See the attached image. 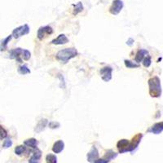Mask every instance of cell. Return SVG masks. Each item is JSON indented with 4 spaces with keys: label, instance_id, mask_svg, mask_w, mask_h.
Masks as SVG:
<instances>
[{
    "label": "cell",
    "instance_id": "4316f807",
    "mask_svg": "<svg viewBox=\"0 0 163 163\" xmlns=\"http://www.w3.org/2000/svg\"><path fill=\"white\" fill-rule=\"evenodd\" d=\"M30 56H31V53H30L29 51L26 50V49H23V59L25 60H29V58H30Z\"/></svg>",
    "mask_w": 163,
    "mask_h": 163
},
{
    "label": "cell",
    "instance_id": "9c48e42d",
    "mask_svg": "<svg viewBox=\"0 0 163 163\" xmlns=\"http://www.w3.org/2000/svg\"><path fill=\"white\" fill-rule=\"evenodd\" d=\"M87 161L91 163H95V162L99 159V151L95 146H92L91 150L87 153Z\"/></svg>",
    "mask_w": 163,
    "mask_h": 163
},
{
    "label": "cell",
    "instance_id": "e0dca14e",
    "mask_svg": "<svg viewBox=\"0 0 163 163\" xmlns=\"http://www.w3.org/2000/svg\"><path fill=\"white\" fill-rule=\"evenodd\" d=\"M47 125H48V121H47V119H41L40 121L38 122V123L37 124L34 131H35V132H37V133H40L41 131H42L45 129Z\"/></svg>",
    "mask_w": 163,
    "mask_h": 163
},
{
    "label": "cell",
    "instance_id": "ba28073f",
    "mask_svg": "<svg viewBox=\"0 0 163 163\" xmlns=\"http://www.w3.org/2000/svg\"><path fill=\"white\" fill-rule=\"evenodd\" d=\"M117 148L120 153L130 152V141L126 139L120 140L117 144Z\"/></svg>",
    "mask_w": 163,
    "mask_h": 163
},
{
    "label": "cell",
    "instance_id": "484cf974",
    "mask_svg": "<svg viewBox=\"0 0 163 163\" xmlns=\"http://www.w3.org/2000/svg\"><path fill=\"white\" fill-rule=\"evenodd\" d=\"M12 140L10 139V138H7L3 142V149H8L10 147H12Z\"/></svg>",
    "mask_w": 163,
    "mask_h": 163
},
{
    "label": "cell",
    "instance_id": "9a60e30c",
    "mask_svg": "<svg viewBox=\"0 0 163 163\" xmlns=\"http://www.w3.org/2000/svg\"><path fill=\"white\" fill-rule=\"evenodd\" d=\"M64 149V143L63 140H57L56 142H55V144L53 145L52 147V151L54 152L55 153H61Z\"/></svg>",
    "mask_w": 163,
    "mask_h": 163
},
{
    "label": "cell",
    "instance_id": "7a4b0ae2",
    "mask_svg": "<svg viewBox=\"0 0 163 163\" xmlns=\"http://www.w3.org/2000/svg\"><path fill=\"white\" fill-rule=\"evenodd\" d=\"M77 55V51L75 48L73 47L64 48L63 50H60L57 52V54L55 55V59L62 63L66 64L68 62V60L74 58Z\"/></svg>",
    "mask_w": 163,
    "mask_h": 163
},
{
    "label": "cell",
    "instance_id": "ac0fdd59",
    "mask_svg": "<svg viewBox=\"0 0 163 163\" xmlns=\"http://www.w3.org/2000/svg\"><path fill=\"white\" fill-rule=\"evenodd\" d=\"M24 145H26L28 147H30L32 149H37L38 141L34 138H30V139H28L24 141Z\"/></svg>",
    "mask_w": 163,
    "mask_h": 163
},
{
    "label": "cell",
    "instance_id": "603a6c76",
    "mask_svg": "<svg viewBox=\"0 0 163 163\" xmlns=\"http://www.w3.org/2000/svg\"><path fill=\"white\" fill-rule=\"evenodd\" d=\"M18 73L20 74L25 75V74H28V73H30V70H29V68L27 67V65L24 64V65H21V66L19 67Z\"/></svg>",
    "mask_w": 163,
    "mask_h": 163
},
{
    "label": "cell",
    "instance_id": "4fadbf2b",
    "mask_svg": "<svg viewBox=\"0 0 163 163\" xmlns=\"http://www.w3.org/2000/svg\"><path fill=\"white\" fill-rule=\"evenodd\" d=\"M51 44H54V45H64V44H66L67 42H68V38L65 36V34H61L57 38H55V39L51 41Z\"/></svg>",
    "mask_w": 163,
    "mask_h": 163
},
{
    "label": "cell",
    "instance_id": "d4e9b609",
    "mask_svg": "<svg viewBox=\"0 0 163 163\" xmlns=\"http://www.w3.org/2000/svg\"><path fill=\"white\" fill-rule=\"evenodd\" d=\"M152 63V59L150 55H147L145 58V60H143V65L145 66V68H149Z\"/></svg>",
    "mask_w": 163,
    "mask_h": 163
},
{
    "label": "cell",
    "instance_id": "52a82bcc",
    "mask_svg": "<svg viewBox=\"0 0 163 163\" xmlns=\"http://www.w3.org/2000/svg\"><path fill=\"white\" fill-rule=\"evenodd\" d=\"M118 157V153H116L115 152H113V150L109 149L106 151V153L104 154V158H99L95 163H109L110 161H112L113 159Z\"/></svg>",
    "mask_w": 163,
    "mask_h": 163
},
{
    "label": "cell",
    "instance_id": "83f0119b",
    "mask_svg": "<svg viewBox=\"0 0 163 163\" xmlns=\"http://www.w3.org/2000/svg\"><path fill=\"white\" fill-rule=\"evenodd\" d=\"M60 126V124L57 122H50L48 123V127H50L51 129H57L59 128Z\"/></svg>",
    "mask_w": 163,
    "mask_h": 163
},
{
    "label": "cell",
    "instance_id": "cb8c5ba5",
    "mask_svg": "<svg viewBox=\"0 0 163 163\" xmlns=\"http://www.w3.org/2000/svg\"><path fill=\"white\" fill-rule=\"evenodd\" d=\"M25 148L23 145H19L15 148V153L16 155H21L25 153Z\"/></svg>",
    "mask_w": 163,
    "mask_h": 163
},
{
    "label": "cell",
    "instance_id": "8fae6325",
    "mask_svg": "<svg viewBox=\"0 0 163 163\" xmlns=\"http://www.w3.org/2000/svg\"><path fill=\"white\" fill-rule=\"evenodd\" d=\"M163 131V122H157L153 124L152 127H150L149 129H148L147 132L149 133H153L155 135H158L160 133Z\"/></svg>",
    "mask_w": 163,
    "mask_h": 163
},
{
    "label": "cell",
    "instance_id": "6da1fadb",
    "mask_svg": "<svg viewBox=\"0 0 163 163\" xmlns=\"http://www.w3.org/2000/svg\"><path fill=\"white\" fill-rule=\"evenodd\" d=\"M148 84L149 87V95L153 98L160 97L162 95V86L160 78L157 76L151 77L148 81Z\"/></svg>",
    "mask_w": 163,
    "mask_h": 163
},
{
    "label": "cell",
    "instance_id": "d6986e66",
    "mask_svg": "<svg viewBox=\"0 0 163 163\" xmlns=\"http://www.w3.org/2000/svg\"><path fill=\"white\" fill-rule=\"evenodd\" d=\"M12 35L11 34L9 36H8L6 38H4L3 40L1 42V51H5L7 49V47H8V42H9L10 41L12 40Z\"/></svg>",
    "mask_w": 163,
    "mask_h": 163
},
{
    "label": "cell",
    "instance_id": "3957f363",
    "mask_svg": "<svg viewBox=\"0 0 163 163\" xmlns=\"http://www.w3.org/2000/svg\"><path fill=\"white\" fill-rule=\"evenodd\" d=\"M29 31H30V29L29 27V25L27 24H25L23 25H21L19 27L14 29L12 33V35L15 38H19L24 36V35L28 34Z\"/></svg>",
    "mask_w": 163,
    "mask_h": 163
},
{
    "label": "cell",
    "instance_id": "44dd1931",
    "mask_svg": "<svg viewBox=\"0 0 163 163\" xmlns=\"http://www.w3.org/2000/svg\"><path fill=\"white\" fill-rule=\"evenodd\" d=\"M47 163H57V158L55 154L49 153L46 156Z\"/></svg>",
    "mask_w": 163,
    "mask_h": 163
},
{
    "label": "cell",
    "instance_id": "5bb4252c",
    "mask_svg": "<svg viewBox=\"0 0 163 163\" xmlns=\"http://www.w3.org/2000/svg\"><path fill=\"white\" fill-rule=\"evenodd\" d=\"M149 54V51L145 49H140L138 51V52L136 53V57H135V60L136 63H140L141 61H143L146 55Z\"/></svg>",
    "mask_w": 163,
    "mask_h": 163
},
{
    "label": "cell",
    "instance_id": "ffe728a7",
    "mask_svg": "<svg viewBox=\"0 0 163 163\" xmlns=\"http://www.w3.org/2000/svg\"><path fill=\"white\" fill-rule=\"evenodd\" d=\"M73 7L74 8L73 12V15H77V14L81 12L83 10V5H82L81 2H78V3H75V4H73Z\"/></svg>",
    "mask_w": 163,
    "mask_h": 163
},
{
    "label": "cell",
    "instance_id": "30bf717a",
    "mask_svg": "<svg viewBox=\"0 0 163 163\" xmlns=\"http://www.w3.org/2000/svg\"><path fill=\"white\" fill-rule=\"evenodd\" d=\"M142 138H143V135L141 133H139L133 137L131 141L130 142V152H132V151H134L137 149V147L139 146L140 143Z\"/></svg>",
    "mask_w": 163,
    "mask_h": 163
},
{
    "label": "cell",
    "instance_id": "f1b7e54d",
    "mask_svg": "<svg viewBox=\"0 0 163 163\" xmlns=\"http://www.w3.org/2000/svg\"><path fill=\"white\" fill-rule=\"evenodd\" d=\"M0 131H1V140L5 139V138L8 136L6 131H5L4 129H3V127H1V128H0Z\"/></svg>",
    "mask_w": 163,
    "mask_h": 163
},
{
    "label": "cell",
    "instance_id": "f546056e",
    "mask_svg": "<svg viewBox=\"0 0 163 163\" xmlns=\"http://www.w3.org/2000/svg\"><path fill=\"white\" fill-rule=\"evenodd\" d=\"M58 77H59V79L60 80V87L62 86V83H63L64 86V88H65V82H64V77L61 75V74H59V76H58Z\"/></svg>",
    "mask_w": 163,
    "mask_h": 163
},
{
    "label": "cell",
    "instance_id": "5b68a950",
    "mask_svg": "<svg viewBox=\"0 0 163 163\" xmlns=\"http://www.w3.org/2000/svg\"><path fill=\"white\" fill-rule=\"evenodd\" d=\"M100 73L101 78L104 82H108L112 79V77H113V68L112 67L108 66V65L104 66L103 68H101Z\"/></svg>",
    "mask_w": 163,
    "mask_h": 163
},
{
    "label": "cell",
    "instance_id": "277c9868",
    "mask_svg": "<svg viewBox=\"0 0 163 163\" xmlns=\"http://www.w3.org/2000/svg\"><path fill=\"white\" fill-rule=\"evenodd\" d=\"M53 33L52 28L49 25H46V26H42L38 29V33H37V38L38 40H43L45 38L51 35Z\"/></svg>",
    "mask_w": 163,
    "mask_h": 163
},
{
    "label": "cell",
    "instance_id": "2e32d148",
    "mask_svg": "<svg viewBox=\"0 0 163 163\" xmlns=\"http://www.w3.org/2000/svg\"><path fill=\"white\" fill-rule=\"evenodd\" d=\"M42 156V152L38 149H36L32 157L29 160V163H39V159Z\"/></svg>",
    "mask_w": 163,
    "mask_h": 163
},
{
    "label": "cell",
    "instance_id": "4dcf8cb0",
    "mask_svg": "<svg viewBox=\"0 0 163 163\" xmlns=\"http://www.w3.org/2000/svg\"><path fill=\"white\" fill-rule=\"evenodd\" d=\"M133 43H134V39H133L132 38H130L127 41V44L128 46H132L133 45Z\"/></svg>",
    "mask_w": 163,
    "mask_h": 163
},
{
    "label": "cell",
    "instance_id": "8992f818",
    "mask_svg": "<svg viewBox=\"0 0 163 163\" xmlns=\"http://www.w3.org/2000/svg\"><path fill=\"white\" fill-rule=\"evenodd\" d=\"M123 2L122 0H114L113 3H112V5L111 7L109 8V12L112 14V15H118L119 14V12L122 11V9L123 8Z\"/></svg>",
    "mask_w": 163,
    "mask_h": 163
},
{
    "label": "cell",
    "instance_id": "7402d4cb",
    "mask_svg": "<svg viewBox=\"0 0 163 163\" xmlns=\"http://www.w3.org/2000/svg\"><path fill=\"white\" fill-rule=\"evenodd\" d=\"M124 64L126 65V67H127L128 68H139L140 65L139 64L135 63V62H132L131 60H124Z\"/></svg>",
    "mask_w": 163,
    "mask_h": 163
},
{
    "label": "cell",
    "instance_id": "7c38bea8",
    "mask_svg": "<svg viewBox=\"0 0 163 163\" xmlns=\"http://www.w3.org/2000/svg\"><path fill=\"white\" fill-rule=\"evenodd\" d=\"M23 54V49L21 48H15L12 50L10 51L9 52V58L10 59H16L18 62H21V59L20 56Z\"/></svg>",
    "mask_w": 163,
    "mask_h": 163
}]
</instances>
